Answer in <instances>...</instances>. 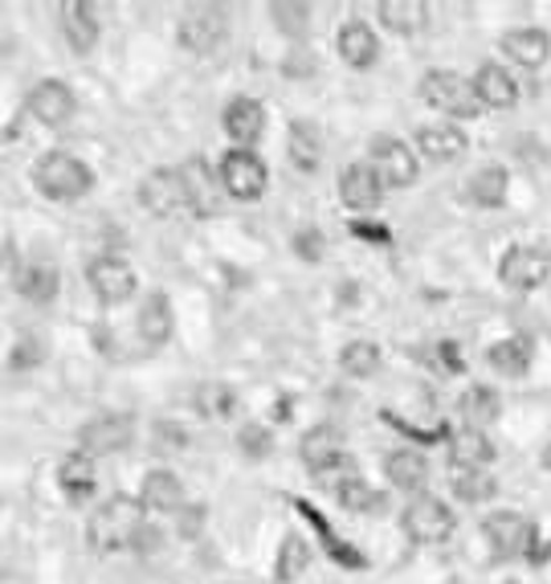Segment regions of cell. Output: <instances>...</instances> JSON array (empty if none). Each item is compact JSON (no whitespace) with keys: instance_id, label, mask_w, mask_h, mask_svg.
Wrapping results in <instances>:
<instances>
[{"instance_id":"603a6c76","label":"cell","mask_w":551,"mask_h":584,"mask_svg":"<svg viewBox=\"0 0 551 584\" xmlns=\"http://www.w3.org/2000/svg\"><path fill=\"white\" fill-rule=\"evenodd\" d=\"M13 286L17 295L25 302H38V307H45V302L57 299V286H62V278H57L54 262H25L21 270L13 274Z\"/></svg>"},{"instance_id":"f6af8a7d","label":"cell","mask_w":551,"mask_h":584,"mask_svg":"<svg viewBox=\"0 0 551 584\" xmlns=\"http://www.w3.org/2000/svg\"><path fill=\"white\" fill-rule=\"evenodd\" d=\"M548 449H551V446H548ZM543 463H548V466H551V454H548V458H543Z\"/></svg>"},{"instance_id":"f546056e","label":"cell","mask_w":551,"mask_h":584,"mask_svg":"<svg viewBox=\"0 0 551 584\" xmlns=\"http://www.w3.org/2000/svg\"><path fill=\"white\" fill-rule=\"evenodd\" d=\"M507 189H511V172L502 163H483L470 177V184H466V197L478 209H498V204L507 201Z\"/></svg>"},{"instance_id":"7a4b0ae2","label":"cell","mask_w":551,"mask_h":584,"mask_svg":"<svg viewBox=\"0 0 551 584\" xmlns=\"http://www.w3.org/2000/svg\"><path fill=\"white\" fill-rule=\"evenodd\" d=\"M33 184L45 201H57V204H70V201H82L86 192L95 189V172L70 156V151H45L33 168Z\"/></svg>"},{"instance_id":"60d3db41","label":"cell","mask_w":551,"mask_h":584,"mask_svg":"<svg viewBox=\"0 0 551 584\" xmlns=\"http://www.w3.org/2000/svg\"><path fill=\"white\" fill-rule=\"evenodd\" d=\"M269 13H274V21H278V29H283V33H303V29H307L310 9H307V4H274Z\"/></svg>"},{"instance_id":"6da1fadb","label":"cell","mask_w":551,"mask_h":584,"mask_svg":"<svg viewBox=\"0 0 551 584\" xmlns=\"http://www.w3.org/2000/svg\"><path fill=\"white\" fill-rule=\"evenodd\" d=\"M144 499H131V495H110L107 503L98 507L91 523H86V544L95 552H123L139 540L144 531Z\"/></svg>"},{"instance_id":"4dcf8cb0","label":"cell","mask_w":551,"mask_h":584,"mask_svg":"<svg viewBox=\"0 0 551 584\" xmlns=\"http://www.w3.org/2000/svg\"><path fill=\"white\" fill-rule=\"evenodd\" d=\"M180 172H184V184H189L192 213H213L216 189H221V177H213V168H209L201 156H192V160L180 163Z\"/></svg>"},{"instance_id":"4316f807","label":"cell","mask_w":551,"mask_h":584,"mask_svg":"<svg viewBox=\"0 0 551 584\" xmlns=\"http://www.w3.org/2000/svg\"><path fill=\"white\" fill-rule=\"evenodd\" d=\"M384 478H389L396 490H417L425 478H430V458L413 446H401L392 449L384 458Z\"/></svg>"},{"instance_id":"5bb4252c","label":"cell","mask_w":551,"mask_h":584,"mask_svg":"<svg viewBox=\"0 0 551 584\" xmlns=\"http://www.w3.org/2000/svg\"><path fill=\"white\" fill-rule=\"evenodd\" d=\"M221 127L233 139V148H254L257 139H262V131H266V107L250 95H237L221 110Z\"/></svg>"},{"instance_id":"9c48e42d","label":"cell","mask_w":551,"mask_h":584,"mask_svg":"<svg viewBox=\"0 0 551 584\" xmlns=\"http://www.w3.org/2000/svg\"><path fill=\"white\" fill-rule=\"evenodd\" d=\"M229 38V17L225 9H216V4H201V9H189V13L180 17V45L197 57H209L216 54Z\"/></svg>"},{"instance_id":"f35d334b","label":"cell","mask_w":551,"mask_h":584,"mask_svg":"<svg viewBox=\"0 0 551 584\" xmlns=\"http://www.w3.org/2000/svg\"><path fill=\"white\" fill-rule=\"evenodd\" d=\"M41 360H45V343H41L38 336H21V340L13 343L9 368H13V372H29V368H38Z\"/></svg>"},{"instance_id":"484cf974","label":"cell","mask_w":551,"mask_h":584,"mask_svg":"<svg viewBox=\"0 0 551 584\" xmlns=\"http://www.w3.org/2000/svg\"><path fill=\"white\" fill-rule=\"evenodd\" d=\"M290 163H295L298 172H315L319 163H324V131H319V123L315 119H295L290 123Z\"/></svg>"},{"instance_id":"9a60e30c","label":"cell","mask_w":551,"mask_h":584,"mask_svg":"<svg viewBox=\"0 0 551 584\" xmlns=\"http://www.w3.org/2000/svg\"><path fill=\"white\" fill-rule=\"evenodd\" d=\"M339 197L348 209L356 213H368V209H377L384 201V180L380 172L372 168V160H356L343 168V177H339Z\"/></svg>"},{"instance_id":"d6a6232c","label":"cell","mask_w":551,"mask_h":584,"mask_svg":"<svg viewBox=\"0 0 551 584\" xmlns=\"http://www.w3.org/2000/svg\"><path fill=\"white\" fill-rule=\"evenodd\" d=\"M449 487H454V495L462 499V503H486L490 495L498 490V482L486 470H466V466H449Z\"/></svg>"},{"instance_id":"30bf717a","label":"cell","mask_w":551,"mask_h":584,"mask_svg":"<svg viewBox=\"0 0 551 584\" xmlns=\"http://www.w3.org/2000/svg\"><path fill=\"white\" fill-rule=\"evenodd\" d=\"M498 278L511 290H536L551 278V249L548 245H511L498 262Z\"/></svg>"},{"instance_id":"836d02e7","label":"cell","mask_w":551,"mask_h":584,"mask_svg":"<svg viewBox=\"0 0 551 584\" xmlns=\"http://www.w3.org/2000/svg\"><path fill=\"white\" fill-rule=\"evenodd\" d=\"M339 368H343L348 376H356V381H363V376H377L380 372V343H372V340L343 343V352H339Z\"/></svg>"},{"instance_id":"2e32d148","label":"cell","mask_w":551,"mask_h":584,"mask_svg":"<svg viewBox=\"0 0 551 584\" xmlns=\"http://www.w3.org/2000/svg\"><path fill=\"white\" fill-rule=\"evenodd\" d=\"M498 50H502V57H511L515 66L539 70L551 57V38H548V29L519 25V29H507V33H502Z\"/></svg>"},{"instance_id":"74e56055","label":"cell","mask_w":551,"mask_h":584,"mask_svg":"<svg viewBox=\"0 0 551 584\" xmlns=\"http://www.w3.org/2000/svg\"><path fill=\"white\" fill-rule=\"evenodd\" d=\"M457 408H462L466 417H474V422H495L498 417V393L495 389H486V384H474V389L462 393Z\"/></svg>"},{"instance_id":"8d00e7d4","label":"cell","mask_w":551,"mask_h":584,"mask_svg":"<svg viewBox=\"0 0 551 584\" xmlns=\"http://www.w3.org/2000/svg\"><path fill=\"white\" fill-rule=\"evenodd\" d=\"M336 499H339V507H348V511H377L380 507V495L368 482H363L360 475H351L348 482H339L336 487Z\"/></svg>"},{"instance_id":"bcb514c9","label":"cell","mask_w":551,"mask_h":584,"mask_svg":"<svg viewBox=\"0 0 551 584\" xmlns=\"http://www.w3.org/2000/svg\"><path fill=\"white\" fill-rule=\"evenodd\" d=\"M507 584H515V581H507Z\"/></svg>"},{"instance_id":"3957f363","label":"cell","mask_w":551,"mask_h":584,"mask_svg":"<svg viewBox=\"0 0 551 584\" xmlns=\"http://www.w3.org/2000/svg\"><path fill=\"white\" fill-rule=\"evenodd\" d=\"M216 177H221V192L242 204L262 201L269 189V168L254 148H229Z\"/></svg>"},{"instance_id":"7402d4cb","label":"cell","mask_w":551,"mask_h":584,"mask_svg":"<svg viewBox=\"0 0 551 584\" xmlns=\"http://www.w3.org/2000/svg\"><path fill=\"white\" fill-rule=\"evenodd\" d=\"M339 57L348 62L351 70H368L377 66L380 57V38L372 33V25H363V21H343L339 29Z\"/></svg>"},{"instance_id":"ee69618b","label":"cell","mask_w":551,"mask_h":584,"mask_svg":"<svg viewBox=\"0 0 551 584\" xmlns=\"http://www.w3.org/2000/svg\"><path fill=\"white\" fill-rule=\"evenodd\" d=\"M437 360H442V368L445 372H462V355H457V348L454 343H437Z\"/></svg>"},{"instance_id":"b9f144b4","label":"cell","mask_w":551,"mask_h":584,"mask_svg":"<svg viewBox=\"0 0 551 584\" xmlns=\"http://www.w3.org/2000/svg\"><path fill=\"white\" fill-rule=\"evenodd\" d=\"M295 254H303L307 262H319V254H324V233H315V230L295 233Z\"/></svg>"},{"instance_id":"e575fe53","label":"cell","mask_w":551,"mask_h":584,"mask_svg":"<svg viewBox=\"0 0 551 584\" xmlns=\"http://www.w3.org/2000/svg\"><path fill=\"white\" fill-rule=\"evenodd\" d=\"M307 569H310V544L303 540V535H286L283 548H278V564H274V576H278V584L298 581V576H303Z\"/></svg>"},{"instance_id":"83f0119b","label":"cell","mask_w":551,"mask_h":584,"mask_svg":"<svg viewBox=\"0 0 551 584\" xmlns=\"http://www.w3.org/2000/svg\"><path fill=\"white\" fill-rule=\"evenodd\" d=\"M449 458H454V466H466V470H486L495 463V442L483 429L466 425V429H457L449 437Z\"/></svg>"},{"instance_id":"8992f818","label":"cell","mask_w":551,"mask_h":584,"mask_svg":"<svg viewBox=\"0 0 551 584\" xmlns=\"http://www.w3.org/2000/svg\"><path fill=\"white\" fill-rule=\"evenodd\" d=\"M139 204L148 209L151 217H180V213H192V197L189 184H184V172L180 168H156L144 177L139 184Z\"/></svg>"},{"instance_id":"7bdbcfd3","label":"cell","mask_w":551,"mask_h":584,"mask_svg":"<svg viewBox=\"0 0 551 584\" xmlns=\"http://www.w3.org/2000/svg\"><path fill=\"white\" fill-rule=\"evenodd\" d=\"M351 233H356V237H363V242H389V230L368 225V221H351Z\"/></svg>"},{"instance_id":"cb8c5ba5","label":"cell","mask_w":551,"mask_h":584,"mask_svg":"<svg viewBox=\"0 0 551 584\" xmlns=\"http://www.w3.org/2000/svg\"><path fill=\"white\" fill-rule=\"evenodd\" d=\"M380 25L396 33V38H413L430 25V4L425 0H380L377 4Z\"/></svg>"},{"instance_id":"277c9868","label":"cell","mask_w":551,"mask_h":584,"mask_svg":"<svg viewBox=\"0 0 551 584\" xmlns=\"http://www.w3.org/2000/svg\"><path fill=\"white\" fill-rule=\"evenodd\" d=\"M417 91L433 110H442L449 119H474L483 110V103L474 95V78H462L454 70H430Z\"/></svg>"},{"instance_id":"52a82bcc","label":"cell","mask_w":551,"mask_h":584,"mask_svg":"<svg viewBox=\"0 0 551 584\" xmlns=\"http://www.w3.org/2000/svg\"><path fill=\"white\" fill-rule=\"evenodd\" d=\"M86 286H91V295H95L103 307H119L135 295V278L131 262L119 258V254H98L91 266H86Z\"/></svg>"},{"instance_id":"ab89813d","label":"cell","mask_w":551,"mask_h":584,"mask_svg":"<svg viewBox=\"0 0 551 584\" xmlns=\"http://www.w3.org/2000/svg\"><path fill=\"white\" fill-rule=\"evenodd\" d=\"M237 442H242V449H245V454H250V458H266L269 446H274V437H269V429H266V425H257V422L242 425V434H237Z\"/></svg>"},{"instance_id":"d590c367","label":"cell","mask_w":551,"mask_h":584,"mask_svg":"<svg viewBox=\"0 0 551 584\" xmlns=\"http://www.w3.org/2000/svg\"><path fill=\"white\" fill-rule=\"evenodd\" d=\"M197 408H201L209 422H225L229 413L237 408V393L225 389V384H201V393H197Z\"/></svg>"},{"instance_id":"5b68a950","label":"cell","mask_w":551,"mask_h":584,"mask_svg":"<svg viewBox=\"0 0 551 584\" xmlns=\"http://www.w3.org/2000/svg\"><path fill=\"white\" fill-rule=\"evenodd\" d=\"M401 528L413 544H445L457 528V516L437 499V495H417L401 511Z\"/></svg>"},{"instance_id":"ba28073f","label":"cell","mask_w":551,"mask_h":584,"mask_svg":"<svg viewBox=\"0 0 551 584\" xmlns=\"http://www.w3.org/2000/svg\"><path fill=\"white\" fill-rule=\"evenodd\" d=\"M483 535L490 540V552L495 560H515V556H531V544H536V523L519 511H495V516L483 519Z\"/></svg>"},{"instance_id":"e0dca14e","label":"cell","mask_w":551,"mask_h":584,"mask_svg":"<svg viewBox=\"0 0 551 584\" xmlns=\"http://www.w3.org/2000/svg\"><path fill=\"white\" fill-rule=\"evenodd\" d=\"M62 38L74 54H91L103 38V21H98L95 4H86V0H66L62 4Z\"/></svg>"},{"instance_id":"d4e9b609","label":"cell","mask_w":551,"mask_h":584,"mask_svg":"<svg viewBox=\"0 0 551 584\" xmlns=\"http://www.w3.org/2000/svg\"><path fill=\"white\" fill-rule=\"evenodd\" d=\"M417 151L437 163H449L457 156H466V131L454 123H430L417 131Z\"/></svg>"},{"instance_id":"f1b7e54d","label":"cell","mask_w":551,"mask_h":584,"mask_svg":"<svg viewBox=\"0 0 551 584\" xmlns=\"http://www.w3.org/2000/svg\"><path fill=\"white\" fill-rule=\"evenodd\" d=\"M139 499H144L148 511H163V516H172V511L184 507V482H180L172 470H148Z\"/></svg>"},{"instance_id":"ffe728a7","label":"cell","mask_w":551,"mask_h":584,"mask_svg":"<svg viewBox=\"0 0 551 584\" xmlns=\"http://www.w3.org/2000/svg\"><path fill=\"white\" fill-rule=\"evenodd\" d=\"M57 487L66 495V503H86L95 495V458L82 454V449H70L62 466H57Z\"/></svg>"},{"instance_id":"8fae6325","label":"cell","mask_w":551,"mask_h":584,"mask_svg":"<svg viewBox=\"0 0 551 584\" xmlns=\"http://www.w3.org/2000/svg\"><path fill=\"white\" fill-rule=\"evenodd\" d=\"M135 422L131 413H98L78 429V449L91 454V458H103V454H119V449L131 446Z\"/></svg>"},{"instance_id":"ac0fdd59","label":"cell","mask_w":551,"mask_h":584,"mask_svg":"<svg viewBox=\"0 0 551 584\" xmlns=\"http://www.w3.org/2000/svg\"><path fill=\"white\" fill-rule=\"evenodd\" d=\"M298 458L307 463L310 475L331 470L339 458H348L343 454V429H336V425H315V429H307L303 442H298Z\"/></svg>"},{"instance_id":"d6986e66","label":"cell","mask_w":551,"mask_h":584,"mask_svg":"<svg viewBox=\"0 0 551 584\" xmlns=\"http://www.w3.org/2000/svg\"><path fill=\"white\" fill-rule=\"evenodd\" d=\"M474 95L483 103L486 110H511L519 103V82L507 66H498V62H486L478 66L474 74Z\"/></svg>"},{"instance_id":"7c38bea8","label":"cell","mask_w":551,"mask_h":584,"mask_svg":"<svg viewBox=\"0 0 551 584\" xmlns=\"http://www.w3.org/2000/svg\"><path fill=\"white\" fill-rule=\"evenodd\" d=\"M78 110V98L62 78H41L25 95V115L41 123V127H62Z\"/></svg>"},{"instance_id":"1f68e13d","label":"cell","mask_w":551,"mask_h":584,"mask_svg":"<svg viewBox=\"0 0 551 584\" xmlns=\"http://www.w3.org/2000/svg\"><path fill=\"white\" fill-rule=\"evenodd\" d=\"M486 364L502 372V376H523L531 368V340L527 336H507L486 348Z\"/></svg>"},{"instance_id":"44dd1931","label":"cell","mask_w":551,"mask_h":584,"mask_svg":"<svg viewBox=\"0 0 551 584\" xmlns=\"http://www.w3.org/2000/svg\"><path fill=\"white\" fill-rule=\"evenodd\" d=\"M172 302L163 290H151L139 315H135V331H139V340L148 343V348H160V343L172 340Z\"/></svg>"},{"instance_id":"4fadbf2b","label":"cell","mask_w":551,"mask_h":584,"mask_svg":"<svg viewBox=\"0 0 551 584\" xmlns=\"http://www.w3.org/2000/svg\"><path fill=\"white\" fill-rule=\"evenodd\" d=\"M372 168L380 172L384 189H409L417 180V156L409 151V144L396 136L372 139Z\"/></svg>"}]
</instances>
